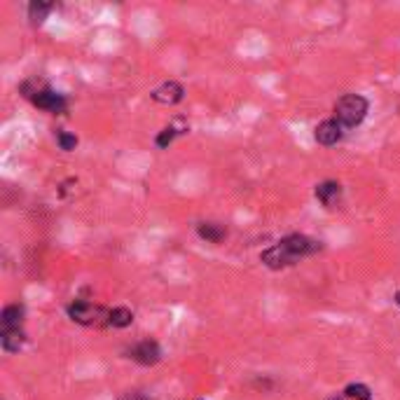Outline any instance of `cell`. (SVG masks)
I'll return each mask as SVG.
<instances>
[{"label": "cell", "instance_id": "obj_11", "mask_svg": "<svg viewBox=\"0 0 400 400\" xmlns=\"http://www.w3.org/2000/svg\"><path fill=\"white\" fill-rule=\"evenodd\" d=\"M26 342V335L22 328L17 330H0V344H3V349L8 353H17L19 349L24 346Z\"/></svg>", "mask_w": 400, "mask_h": 400}, {"label": "cell", "instance_id": "obj_8", "mask_svg": "<svg viewBox=\"0 0 400 400\" xmlns=\"http://www.w3.org/2000/svg\"><path fill=\"white\" fill-rule=\"evenodd\" d=\"M316 199L325 209H335L339 199H342V185L335 181H325L321 185H316Z\"/></svg>", "mask_w": 400, "mask_h": 400}, {"label": "cell", "instance_id": "obj_9", "mask_svg": "<svg viewBox=\"0 0 400 400\" xmlns=\"http://www.w3.org/2000/svg\"><path fill=\"white\" fill-rule=\"evenodd\" d=\"M260 260L269 267V269H283V267H288V265H292V260H290V255L286 253L281 246H272V249H267V251H262V255H260Z\"/></svg>", "mask_w": 400, "mask_h": 400}, {"label": "cell", "instance_id": "obj_16", "mask_svg": "<svg viewBox=\"0 0 400 400\" xmlns=\"http://www.w3.org/2000/svg\"><path fill=\"white\" fill-rule=\"evenodd\" d=\"M344 393L349 398H356V400H370V389H368V386H363V384H349L344 389Z\"/></svg>", "mask_w": 400, "mask_h": 400}, {"label": "cell", "instance_id": "obj_2", "mask_svg": "<svg viewBox=\"0 0 400 400\" xmlns=\"http://www.w3.org/2000/svg\"><path fill=\"white\" fill-rule=\"evenodd\" d=\"M66 311H68V316L80 325H98L103 318H105V323H108V311L91 302H87V299H75V302L68 304Z\"/></svg>", "mask_w": 400, "mask_h": 400}, {"label": "cell", "instance_id": "obj_1", "mask_svg": "<svg viewBox=\"0 0 400 400\" xmlns=\"http://www.w3.org/2000/svg\"><path fill=\"white\" fill-rule=\"evenodd\" d=\"M368 115V101L361 94H346L335 105V119L344 129L358 126Z\"/></svg>", "mask_w": 400, "mask_h": 400}, {"label": "cell", "instance_id": "obj_4", "mask_svg": "<svg viewBox=\"0 0 400 400\" xmlns=\"http://www.w3.org/2000/svg\"><path fill=\"white\" fill-rule=\"evenodd\" d=\"M129 358L141 365H155L159 363V358H162V349H159L155 339H143V342H138L136 346H131Z\"/></svg>", "mask_w": 400, "mask_h": 400}, {"label": "cell", "instance_id": "obj_13", "mask_svg": "<svg viewBox=\"0 0 400 400\" xmlns=\"http://www.w3.org/2000/svg\"><path fill=\"white\" fill-rule=\"evenodd\" d=\"M133 321V311L126 309V306H115V309L108 311V325L112 328H126Z\"/></svg>", "mask_w": 400, "mask_h": 400}, {"label": "cell", "instance_id": "obj_5", "mask_svg": "<svg viewBox=\"0 0 400 400\" xmlns=\"http://www.w3.org/2000/svg\"><path fill=\"white\" fill-rule=\"evenodd\" d=\"M185 96V89L181 82H173V80H169V82L159 84L155 91H152V101L155 103H162V105H176L181 103Z\"/></svg>", "mask_w": 400, "mask_h": 400}, {"label": "cell", "instance_id": "obj_6", "mask_svg": "<svg viewBox=\"0 0 400 400\" xmlns=\"http://www.w3.org/2000/svg\"><path fill=\"white\" fill-rule=\"evenodd\" d=\"M342 136H344V126L339 124L337 119H325V122H321L316 126V133H314L316 143L325 145V148L339 143V141H342Z\"/></svg>", "mask_w": 400, "mask_h": 400}, {"label": "cell", "instance_id": "obj_14", "mask_svg": "<svg viewBox=\"0 0 400 400\" xmlns=\"http://www.w3.org/2000/svg\"><path fill=\"white\" fill-rule=\"evenodd\" d=\"M52 8H54V5H52V3H43V0H38V3H31L29 5V19H31L33 24H43L45 17H47L50 12H52Z\"/></svg>", "mask_w": 400, "mask_h": 400}, {"label": "cell", "instance_id": "obj_3", "mask_svg": "<svg viewBox=\"0 0 400 400\" xmlns=\"http://www.w3.org/2000/svg\"><path fill=\"white\" fill-rule=\"evenodd\" d=\"M279 246H281V249L288 253L292 262H295L297 258H306V255H311V253L321 251V244L314 242V239H309V237H304V235H288V237H283L281 242H279Z\"/></svg>", "mask_w": 400, "mask_h": 400}, {"label": "cell", "instance_id": "obj_17", "mask_svg": "<svg viewBox=\"0 0 400 400\" xmlns=\"http://www.w3.org/2000/svg\"><path fill=\"white\" fill-rule=\"evenodd\" d=\"M178 133H181L178 129H173V126H166L164 131H159V136H157V141H155L157 148H166V145H171V141L178 136Z\"/></svg>", "mask_w": 400, "mask_h": 400}, {"label": "cell", "instance_id": "obj_10", "mask_svg": "<svg viewBox=\"0 0 400 400\" xmlns=\"http://www.w3.org/2000/svg\"><path fill=\"white\" fill-rule=\"evenodd\" d=\"M24 323V306L22 304H10L3 309V314H0V325H3V330H17L22 328Z\"/></svg>", "mask_w": 400, "mask_h": 400}, {"label": "cell", "instance_id": "obj_7", "mask_svg": "<svg viewBox=\"0 0 400 400\" xmlns=\"http://www.w3.org/2000/svg\"><path fill=\"white\" fill-rule=\"evenodd\" d=\"M33 103L38 105V108H43V110H50V112H64L66 110V105H68V101L64 98V94H57V91H52V89H40L36 91V96H33Z\"/></svg>", "mask_w": 400, "mask_h": 400}, {"label": "cell", "instance_id": "obj_12", "mask_svg": "<svg viewBox=\"0 0 400 400\" xmlns=\"http://www.w3.org/2000/svg\"><path fill=\"white\" fill-rule=\"evenodd\" d=\"M197 235L204 239V242H209V244H220L225 237H228V230L223 228V225H218V223H202L197 228Z\"/></svg>", "mask_w": 400, "mask_h": 400}, {"label": "cell", "instance_id": "obj_19", "mask_svg": "<svg viewBox=\"0 0 400 400\" xmlns=\"http://www.w3.org/2000/svg\"><path fill=\"white\" fill-rule=\"evenodd\" d=\"M332 400H337V398H332Z\"/></svg>", "mask_w": 400, "mask_h": 400}, {"label": "cell", "instance_id": "obj_18", "mask_svg": "<svg viewBox=\"0 0 400 400\" xmlns=\"http://www.w3.org/2000/svg\"><path fill=\"white\" fill-rule=\"evenodd\" d=\"M393 299H396V304H400V290L396 292V297H393Z\"/></svg>", "mask_w": 400, "mask_h": 400}, {"label": "cell", "instance_id": "obj_15", "mask_svg": "<svg viewBox=\"0 0 400 400\" xmlns=\"http://www.w3.org/2000/svg\"><path fill=\"white\" fill-rule=\"evenodd\" d=\"M57 143H59V148H61V150L71 152V150L77 148V136H73V133H68V131H59L57 133Z\"/></svg>", "mask_w": 400, "mask_h": 400}]
</instances>
